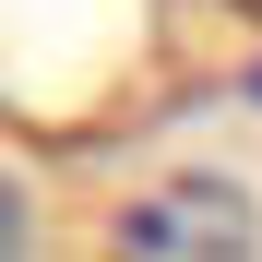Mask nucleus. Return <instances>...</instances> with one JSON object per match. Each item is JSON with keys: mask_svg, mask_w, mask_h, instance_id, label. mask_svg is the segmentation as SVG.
I'll return each instance as SVG.
<instances>
[{"mask_svg": "<svg viewBox=\"0 0 262 262\" xmlns=\"http://www.w3.org/2000/svg\"><path fill=\"white\" fill-rule=\"evenodd\" d=\"M24 238H36V191H24V179H12V167H0V262H12V250H24Z\"/></svg>", "mask_w": 262, "mask_h": 262, "instance_id": "f03ea898", "label": "nucleus"}, {"mask_svg": "<svg viewBox=\"0 0 262 262\" xmlns=\"http://www.w3.org/2000/svg\"><path fill=\"white\" fill-rule=\"evenodd\" d=\"M119 250H143V262H227V250H262V203L238 179H214V167H179L143 203H119Z\"/></svg>", "mask_w": 262, "mask_h": 262, "instance_id": "f257e3e1", "label": "nucleus"}]
</instances>
